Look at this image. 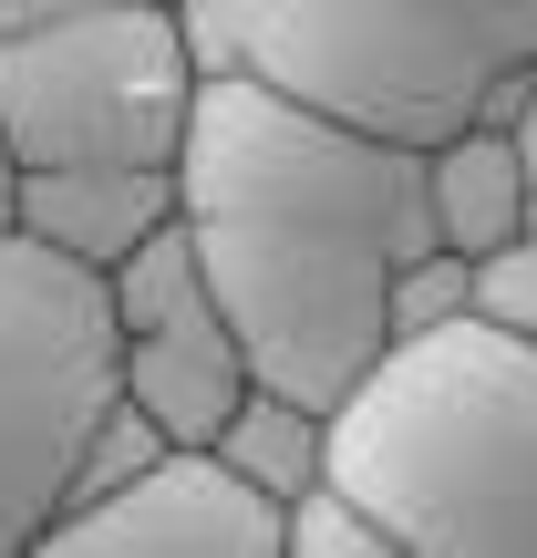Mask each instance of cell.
Masks as SVG:
<instances>
[{"label":"cell","instance_id":"obj_1","mask_svg":"<svg viewBox=\"0 0 537 558\" xmlns=\"http://www.w3.org/2000/svg\"><path fill=\"white\" fill-rule=\"evenodd\" d=\"M176 218L259 383L341 403L393 352V279L435 239L424 145L341 124L259 73H207L176 145Z\"/></svg>","mask_w":537,"mask_h":558},{"label":"cell","instance_id":"obj_2","mask_svg":"<svg viewBox=\"0 0 537 558\" xmlns=\"http://www.w3.org/2000/svg\"><path fill=\"white\" fill-rule=\"evenodd\" d=\"M331 476L393 518L403 558H537V331L465 311L393 341L331 403Z\"/></svg>","mask_w":537,"mask_h":558},{"label":"cell","instance_id":"obj_3","mask_svg":"<svg viewBox=\"0 0 537 558\" xmlns=\"http://www.w3.org/2000/svg\"><path fill=\"white\" fill-rule=\"evenodd\" d=\"M207 62L186 0H94L0 41V145L11 166H176Z\"/></svg>","mask_w":537,"mask_h":558},{"label":"cell","instance_id":"obj_4","mask_svg":"<svg viewBox=\"0 0 537 558\" xmlns=\"http://www.w3.org/2000/svg\"><path fill=\"white\" fill-rule=\"evenodd\" d=\"M114 393L124 362L103 269L41 248L32 228H0V558L52 538Z\"/></svg>","mask_w":537,"mask_h":558},{"label":"cell","instance_id":"obj_5","mask_svg":"<svg viewBox=\"0 0 537 558\" xmlns=\"http://www.w3.org/2000/svg\"><path fill=\"white\" fill-rule=\"evenodd\" d=\"M103 290H114L124 393H135L176 445H218L228 414L259 393V362H248V341H239V320H228L197 239H186V218L156 228L124 269H103Z\"/></svg>","mask_w":537,"mask_h":558},{"label":"cell","instance_id":"obj_6","mask_svg":"<svg viewBox=\"0 0 537 558\" xmlns=\"http://www.w3.org/2000/svg\"><path fill=\"white\" fill-rule=\"evenodd\" d=\"M41 558H290V507L218 445H166L135 486L52 518Z\"/></svg>","mask_w":537,"mask_h":558},{"label":"cell","instance_id":"obj_7","mask_svg":"<svg viewBox=\"0 0 537 558\" xmlns=\"http://www.w3.org/2000/svg\"><path fill=\"white\" fill-rule=\"evenodd\" d=\"M11 228L83 269H124L156 228H176V166H21Z\"/></svg>","mask_w":537,"mask_h":558},{"label":"cell","instance_id":"obj_8","mask_svg":"<svg viewBox=\"0 0 537 558\" xmlns=\"http://www.w3.org/2000/svg\"><path fill=\"white\" fill-rule=\"evenodd\" d=\"M424 186H435V239L465 248V259H507L537 228L527 145H517V124H497V114L455 124L444 145H424Z\"/></svg>","mask_w":537,"mask_h":558},{"label":"cell","instance_id":"obj_9","mask_svg":"<svg viewBox=\"0 0 537 558\" xmlns=\"http://www.w3.org/2000/svg\"><path fill=\"white\" fill-rule=\"evenodd\" d=\"M218 456L239 465L248 486H269V497L290 507V497H310V486L331 476V403L290 393V383H259V393H248L239 414H228Z\"/></svg>","mask_w":537,"mask_h":558},{"label":"cell","instance_id":"obj_10","mask_svg":"<svg viewBox=\"0 0 537 558\" xmlns=\"http://www.w3.org/2000/svg\"><path fill=\"white\" fill-rule=\"evenodd\" d=\"M290 558H403V538H393V518L373 497L320 476L310 497H290Z\"/></svg>","mask_w":537,"mask_h":558},{"label":"cell","instance_id":"obj_11","mask_svg":"<svg viewBox=\"0 0 537 558\" xmlns=\"http://www.w3.org/2000/svg\"><path fill=\"white\" fill-rule=\"evenodd\" d=\"M486 311V259H465V248H424V259H403L393 279V341H424L444 331V320Z\"/></svg>","mask_w":537,"mask_h":558},{"label":"cell","instance_id":"obj_12","mask_svg":"<svg viewBox=\"0 0 537 558\" xmlns=\"http://www.w3.org/2000/svg\"><path fill=\"white\" fill-rule=\"evenodd\" d=\"M166 445H176V435H166L135 393H114V403H103V424H94V445H83V465H73V507H94V497H114V486H135ZM73 507H62V518H73Z\"/></svg>","mask_w":537,"mask_h":558},{"label":"cell","instance_id":"obj_13","mask_svg":"<svg viewBox=\"0 0 537 558\" xmlns=\"http://www.w3.org/2000/svg\"><path fill=\"white\" fill-rule=\"evenodd\" d=\"M424 11L465 21V32H476V41H497L517 73H537V0H424Z\"/></svg>","mask_w":537,"mask_h":558},{"label":"cell","instance_id":"obj_14","mask_svg":"<svg viewBox=\"0 0 537 558\" xmlns=\"http://www.w3.org/2000/svg\"><path fill=\"white\" fill-rule=\"evenodd\" d=\"M486 311H507V320L537 331V228L507 248V259H486Z\"/></svg>","mask_w":537,"mask_h":558},{"label":"cell","instance_id":"obj_15","mask_svg":"<svg viewBox=\"0 0 537 558\" xmlns=\"http://www.w3.org/2000/svg\"><path fill=\"white\" fill-rule=\"evenodd\" d=\"M62 11H94V0H0V41L41 32V21H62Z\"/></svg>","mask_w":537,"mask_h":558},{"label":"cell","instance_id":"obj_16","mask_svg":"<svg viewBox=\"0 0 537 558\" xmlns=\"http://www.w3.org/2000/svg\"><path fill=\"white\" fill-rule=\"evenodd\" d=\"M11 186H21V166H11V145H0V228H11Z\"/></svg>","mask_w":537,"mask_h":558}]
</instances>
